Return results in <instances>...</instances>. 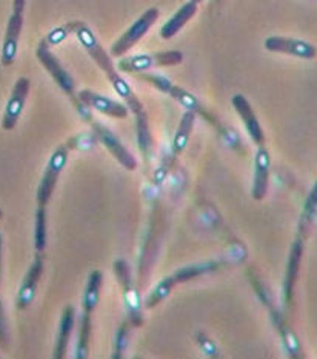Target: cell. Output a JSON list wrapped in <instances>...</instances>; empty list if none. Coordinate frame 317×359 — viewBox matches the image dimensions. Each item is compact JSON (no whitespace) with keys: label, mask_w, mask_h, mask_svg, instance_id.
<instances>
[{"label":"cell","mask_w":317,"mask_h":359,"mask_svg":"<svg viewBox=\"0 0 317 359\" xmlns=\"http://www.w3.org/2000/svg\"><path fill=\"white\" fill-rule=\"evenodd\" d=\"M68 28H69V31H73L76 37L79 39L80 45L83 46L85 50H87V53L91 56V59L94 60L97 67L105 73L106 79L111 82L115 93H118V95L123 100H125L127 107L129 108V110L133 111L134 114L145 111L143 105L141 104V100L137 99V96L134 95L133 90L129 88V85L125 82V79H123V77L118 72H115V68H114L113 62L110 59V54H108L104 50V46L99 43L94 33H92V31L90 29L87 23L82 22V20H74V22L68 23Z\"/></svg>","instance_id":"6da1fadb"},{"label":"cell","mask_w":317,"mask_h":359,"mask_svg":"<svg viewBox=\"0 0 317 359\" xmlns=\"http://www.w3.org/2000/svg\"><path fill=\"white\" fill-rule=\"evenodd\" d=\"M36 54H37V59L41 60V64L43 65V68L51 74L54 82H56L59 85V88H62V91H64L68 96L69 102L73 104L77 113L80 114V118L85 122L91 123L92 118H91L90 108L79 99V93H76V83L73 81V77L69 76L66 69L60 65L59 59L50 51V46L45 42H42L41 45H38Z\"/></svg>","instance_id":"7a4b0ae2"},{"label":"cell","mask_w":317,"mask_h":359,"mask_svg":"<svg viewBox=\"0 0 317 359\" xmlns=\"http://www.w3.org/2000/svg\"><path fill=\"white\" fill-rule=\"evenodd\" d=\"M141 79L154 85V87L160 90L162 93H167V95L171 96L177 104L182 105L183 108H187V111H192L199 116H202V118L210 122L213 127H219L218 119H216L214 116L199 102V99L196 96H192L187 90L177 87V85H174L171 81H168L167 77L159 76V74H142Z\"/></svg>","instance_id":"3957f363"},{"label":"cell","mask_w":317,"mask_h":359,"mask_svg":"<svg viewBox=\"0 0 317 359\" xmlns=\"http://www.w3.org/2000/svg\"><path fill=\"white\" fill-rule=\"evenodd\" d=\"M183 54L181 51H165L156 54H139V56L120 59L119 69L123 73H142L154 67H176L182 64Z\"/></svg>","instance_id":"277c9868"},{"label":"cell","mask_w":317,"mask_h":359,"mask_svg":"<svg viewBox=\"0 0 317 359\" xmlns=\"http://www.w3.org/2000/svg\"><path fill=\"white\" fill-rule=\"evenodd\" d=\"M68 147L66 145H60L56 151L51 154V158L48 161V165L45 168V175L41 181V185H38V190L36 194L37 204L38 207H46L48 204L54 189H56L59 176L62 173V170L65 168V163L68 159Z\"/></svg>","instance_id":"5b68a950"},{"label":"cell","mask_w":317,"mask_h":359,"mask_svg":"<svg viewBox=\"0 0 317 359\" xmlns=\"http://www.w3.org/2000/svg\"><path fill=\"white\" fill-rule=\"evenodd\" d=\"M157 18H159L157 8H150V10H146L141 18H139L133 25L129 27L127 33L111 46V56L122 57L123 54L128 53L146 33H148L150 28L156 23Z\"/></svg>","instance_id":"8992f818"},{"label":"cell","mask_w":317,"mask_h":359,"mask_svg":"<svg viewBox=\"0 0 317 359\" xmlns=\"http://www.w3.org/2000/svg\"><path fill=\"white\" fill-rule=\"evenodd\" d=\"M214 269H216V265H213V264H210V265H195V267H187V269L173 273L171 276H168V278L162 280V283L151 292L148 298H146V301H145L146 309L156 307L159 302L164 301L167 296L171 293V290L176 287V284L187 283V280L196 278L199 275H202V273H205V271L214 270Z\"/></svg>","instance_id":"52a82bcc"},{"label":"cell","mask_w":317,"mask_h":359,"mask_svg":"<svg viewBox=\"0 0 317 359\" xmlns=\"http://www.w3.org/2000/svg\"><path fill=\"white\" fill-rule=\"evenodd\" d=\"M25 5H27V0H14L13 2V14L10 20H8L3 46H2V64L5 67L13 65L15 60V54H17L19 36L23 27V13H25Z\"/></svg>","instance_id":"ba28073f"},{"label":"cell","mask_w":317,"mask_h":359,"mask_svg":"<svg viewBox=\"0 0 317 359\" xmlns=\"http://www.w3.org/2000/svg\"><path fill=\"white\" fill-rule=\"evenodd\" d=\"M91 127H92V130H94L97 139L105 145L106 150L110 151L115 159H118V162L122 167H125L128 171H134L137 168L136 158L127 150L125 145H123L119 140V137H115L113 131L104 127L102 123L94 122V121L91 122Z\"/></svg>","instance_id":"9c48e42d"},{"label":"cell","mask_w":317,"mask_h":359,"mask_svg":"<svg viewBox=\"0 0 317 359\" xmlns=\"http://www.w3.org/2000/svg\"><path fill=\"white\" fill-rule=\"evenodd\" d=\"M265 48L273 53H282L290 54L299 59L310 60L317 56V48L310 42H305L302 39H293V37H281V36H272L265 41Z\"/></svg>","instance_id":"30bf717a"},{"label":"cell","mask_w":317,"mask_h":359,"mask_svg":"<svg viewBox=\"0 0 317 359\" xmlns=\"http://www.w3.org/2000/svg\"><path fill=\"white\" fill-rule=\"evenodd\" d=\"M28 93H29V81L27 77H19L5 108V114L2 121L5 130H13L15 127V123H17L22 114L23 107H25Z\"/></svg>","instance_id":"8fae6325"},{"label":"cell","mask_w":317,"mask_h":359,"mask_svg":"<svg viewBox=\"0 0 317 359\" xmlns=\"http://www.w3.org/2000/svg\"><path fill=\"white\" fill-rule=\"evenodd\" d=\"M231 104H233L234 110L239 114V118L242 119L246 131H248L250 137L253 139V142L258 147H264L265 145L264 130H262L258 116L253 111V108H251L248 100H246L245 96H242V95H236V96H233V99H231Z\"/></svg>","instance_id":"7c38bea8"},{"label":"cell","mask_w":317,"mask_h":359,"mask_svg":"<svg viewBox=\"0 0 317 359\" xmlns=\"http://www.w3.org/2000/svg\"><path fill=\"white\" fill-rule=\"evenodd\" d=\"M79 99L88 108L97 110L99 113H102L105 116H110V118L125 119L128 116V107L127 105H122L119 102H115V100L108 99L102 95H97V93H94V91L83 90V91L79 93Z\"/></svg>","instance_id":"4fadbf2b"},{"label":"cell","mask_w":317,"mask_h":359,"mask_svg":"<svg viewBox=\"0 0 317 359\" xmlns=\"http://www.w3.org/2000/svg\"><path fill=\"white\" fill-rule=\"evenodd\" d=\"M269 153L267 147H258L256 158H254V182H253V198L262 201L267 196L269 184Z\"/></svg>","instance_id":"5bb4252c"},{"label":"cell","mask_w":317,"mask_h":359,"mask_svg":"<svg viewBox=\"0 0 317 359\" xmlns=\"http://www.w3.org/2000/svg\"><path fill=\"white\" fill-rule=\"evenodd\" d=\"M302 253H304V239L296 238L290 253L287 275H285V284H283V294H285V304H287V309L291 307L293 298H295V287L297 283Z\"/></svg>","instance_id":"9a60e30c"},{"label":"cell","mask_w":317,"mask_h":359,"mask_svg":"<svg viewBox=\"0 0 317 359\" xmlns=\"http://www.w3.org/2000/svg\"><path fill=\"white\" fill-rule=\"evenodd\" d=\"M115 269V275L119 278V283L125 290V299L129 304V319L131 323L136 325L142 324V316H141V310H139V298H137V292L131 287V275H129V269L125 261H118L114 265Z\"/></svg>","instance_id":"2e32d148"},{"label":"cell","mask_w":317,"mask_h":359,"mask_svg":"<svg viewBox=\"0 0 317 359\" xmlns=\"http://www.w3.org/2000/svg\"><path fill=\"white\" fill-rule=\"evenodd\" d=\"M42 267H43V261L41 256L36 257V261L31 265V269L27 273V278L23 279L22 287L17 294V307L20 310H25L31 302H33L34 293H36V287L38 284V279L42 276Z\"/></svg>","instance_id":"e0dca14e"},{"label":"cell","mask_w":317,"mask_h":359,"mask_svg":"<svg viewBox=\"0 0 317 359\" xmlns=\"http://www.w3.org/2000/svg\"><path fill=\"white\" fill-rule=\"evenodd\" d=\"M195 122H196V113H192V111L183 113L179 127H177L174 139H173L171 156H169L167 170L173 165L176 159L179 158V154L185 150V147L188 145V140H190V136L192 133V127H195Z\"/></svg>","instance_id":"ac0fdd59"},{"label":"cell","mask_w":317,"mask_h":359,"mask_svg":"<svg viewBox=\"0 0 317 359\" xmlns=\"http://www.w3.org/2000/svg\"><path fill=\"white\" fill-rule=\"evenodd\" d=\"M196 13H197V5L192 4L191 0L188 4H185L183 6H181L179 10L174 13L173 18L169 19L164 27H162V31H160L162 39L174 37L192 18H195Z\"/></svg>","instance_id":"d6986e66"},{"label":"cell","mask_w":317,"mask_h":359,"mask_svg":"<svg viewBox=\"0 0 317 359\" xmlns=\"http://www.w3.org/2000/svg\"><path fill=\"white\" fill-rule=\"evenodd\" d=\"M74 327V311L71 307H66L64 315H62L60 319V330H59V338H57V344H56V352H54V358L60 359L65 356L66 352V346L69 342V334L73 332Z\"/></svg>","instance_id":"ffe728a7"},{"label":"cell","mask_w":317,"mask_h":359,"mask_svg":"<svg viewBox=\"0 0 317 359\" xmlns=\"http://www.w3.org/2000/svg\"><path fill=\"white\" fill-rule=\"evenodd\" d=\"M136 127H137L139 147H141V151L143 154V159L145 161H150V158H151V148H153V137H151V133H150L148 118H146V113L145 111L136 114Z\"/></svg>","instance_id":"44dd1931"},{"label":"cell","mask_w":317,"mask_h":359,"mask_svg":"<svg viewBox=\"0 0 317 359\" xmlns=\"http://www.w3.org/2000/svg\"><path fill=\"white\" fill-rule=\"evenodd\" d=\"M317 212V181L313 187V190L310 191L305 202V207H304V213L302 217H300V224H299V233H297V238L300 239H305L308 231H310V225L313 222V217Z\"/></svg>","instance_id":"7402d4cb"},{"label":"cell","mask_w":317,"mask_h":359,"mask_svg":"<svg viewBox=\"0 0 317 359\" xmlns=\"http://www.w3.org/2000/svg\"><path fill=\"white\" fill-rule=\"evenodd\" d=\"M34 244L38 253H42L46 247V212L45 207H38L36 213V230Z\"/></svg>","instance_id":"603a6c76"},{"label":"cell","mask_w":317,"mask_h":359,"mask_svg":"<svg viewBox=\"0 0 317 359\" xmlns=\"http://www.w3.org/2000/svg\"><path fill=\"white\" fill-rule=\"evenodd\" d=\"M5 319H3V310L2 302H0V346H5Z\"/></svg>","instance_id":"cb8c5ba5"},{"label":"cell","mask_w":317,"mask_h":359,"mask_svg":"<svg viewBox=\"0 0 317 359\" xmlns=\"http://www.w3.org/2000/svg\"><path fill=\"white\" fill-rule=\"evenodd\" d=\"M191 2H192V4H196V5H199V4H202L204 0H191Z\"/></svg>","instance_id":"d4e9b609"},{"label":"cell","mask_w":317,"mask_h":359,"mask_svg":"<svg viewBox=\"0 0 317 359\" xmlns=\"http://www.w3.org/2000/svg\"><path fill=\"white\" fill-rule=\"evenodd\" d=\"M0 257H2V238H0Z\"/></svg>","instance_id":"484cf974"},{"label":"cell","mask_w":317,"mask_h":359,"mask_svg":"<svg viewBox=\"0 0 317 359\" xmlns=\"http://www.w3.org/2000/svg\"><path fill=\"white\" fill-rule=\"evenodd\" d=\"M2 216H3V213H2V210H0V219H2Z\"/></svg>","instance_id":"4316f807"}]
</instances>
